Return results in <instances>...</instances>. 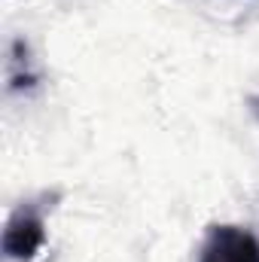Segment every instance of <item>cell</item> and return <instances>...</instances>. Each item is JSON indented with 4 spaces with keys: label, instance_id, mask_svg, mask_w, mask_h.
Masks as SVG:
<instances>
[{
    "label": "cell",
    "instance_id": "cell-1",
    "mask_svg": "<svg viewBox=\"0 0 259 262\" xmlns=\"http://www.w3.org/2000/svg\"><path fill=\"white\" fill-rule=\"evenodd\" d=\"M46 241V229H43V216L21 204L9 220H6V229H3V253L6 259L12 262H31L40 247Z\"/></svg>",
    "mask_w": 259,
    "mask_h": 262
},
{
    "label": "cell",
    "instance_id": "cell-2",
    "mask_svg": "<svg viewBox=\"0 0 259 262\" xmlns=\"http://www.w3.org/2000/svg\"><path fill=\"white\" fill-rule=\"evenodd\" d=\"M198 262H259V241L241 226H213L201 244Z\"/></svg>",
    "mask_w": 259,
    "mask_h": 262
}]
</instances>
